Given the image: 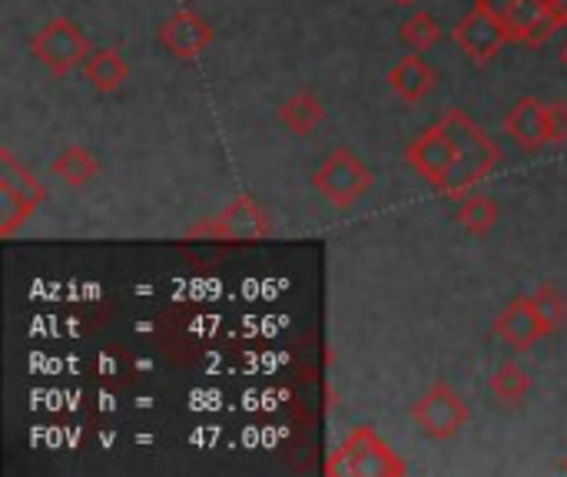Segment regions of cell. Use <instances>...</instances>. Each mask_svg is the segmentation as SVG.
I'll return each mask as SVG.
<instances>
[{
  "instance_id": "1",
  "label": "cell",
  "mask_w": 567,
  "mask_h": 477,
  "mask_svg": "<svg viewBox=\"0 0 567 477\" xmlns=\"http://www.w3.org/2000/svg\"><path fill=\"white\" fill-rule=\"evenodd\" d=\"M405 163L442 196L462 199L475 183L495 173L502 149L485 136L478 123L468 120L465 110H449L405 146Z\"/></svg>"
},
{
  "instance_id": "2",
  "label": "cell",
  "mask_w": 567,
  "mask_h": 477,
  "mask_svg": "<svg viewBox=\"0 0 567 477\" xmlns=\"http://www.w3.org/2000/svg\"><path fill=\"white\" fill-rule=\"evenodd\" d=\"M326 471L352 477H402L409 468L372 428H352Z\"/></svg>"
},
{
  "instance_id": "3",
  "label": "cell",
  "mask_w": 567,
  "mask_h": 477,
  "mask_svg": "<svg viewBox=\"0 0 567 477\" xmlns=\"http://www.w3.org/2000/svg\"><path fill=\"white\" fill-rule=\"evenodd\" d=\"M30 53L53 73V76H66L73 70H83L86 56H90V40L80 30V23H73L70 17H53L47 20L30 40H27Z\"/></svg>"
},
{
  "instance_id": "4",
  "label": "cell",
  "mask_w": 567,
  "mask_h": 477,
  "mask_svg": "<svg viewBox=\"0 0 567 477\" xmlns=\"http://www.w3.org/2000/svg\"><path fill=\"white\" fill-rule=\"evenodd\" d=\"M312 186L322 193L326 203H332L336 209L346 212V209H352L372 189V173H369V166L352 149L339 146L312 173Z\"/></svg>"
},
{
  "instance_id": "5",
  "label": "cell",
  "mask_w": 567,
  "mask_h": 477,
  "mask_svg": "<svg viewBox=\"0 0 567 477\" xmlns=\"http://www.w3.org/2000/svg\"><path fill=\"white\" fill-rule=\"evenodd\" d=\"M272 232L269 212L252 196H236L223 212L189 229L193 239H219V242H259Z\"/></svg>"
},
{
  "instance_id": "6",
  "label": "cell",
  "mask_w": 567,
  "mask_h": 477,
  "mask_svg": "<svg viewBox=\"0 0 567 477\" xmlns=\"http://www.w3.org/2000/svg\"><path fill=\"white\" fill-rule=\"evenodd\" d=\"M415 428L432 442H449L468 425V405L449 382H435L415 405H412Z\"/></svg>"
},
{
  "instance_id": "7",
  "label": "cell",
  "mask_w": 567,
  "mask_h": 477,
  "mask_svg": "<svg viewBox=\"0 0 567 477\" xmlns=\"http://www.w3.org/2000/svg\"><path fill=\"white\" fill-rule=\"evenodd\" d=\"M452 37H455L458 50H462L475 66L492 63V60L502 53V46L508 43L505 23H502L495 13H488L485 7H472V10L458 20V27L452 30Z\"/></svg>"
},
{
  "instance_id": "8",
  "label": "cell",
  "mask_w": 567,
  "mask_h": 477,
  "mask_svg": "<svg viewBox=\"0 0 567 477\" xmlns=\"http://www.w3.org/2000/svg\"><path fill=\"white\" fill-rule=\"evenodd\" d=\"M495 332H498V339H502L508 349H515V352H532L542 339L551 335L532 295L512 299V302L505 305V312L495 319Z\"/></svg>"
},
{
  "instance_id": "9",
  "label": "cell",
  "mask_w": 567,
  "mask_h": 477,
  "mask_svg": "<svg viewBox=\"0 0 567 477\" xmlns=\"http://www.w3.org/2000/svg\"><path fill=\"white\" fill-rule=\"evenodd\" d=\"M502 23H505L508 43H522V46H545L551 33L561 27L548 0H515L508 13L502 17Z\"/></svg>"
},
{
  "instance_id": "10",
  "label": "cell",
  "mask_w": 567,
  "mask_h": 477,
  "mask_svg": "<svg viewBox=\"0 0 567 477\" xmlns=\"http://www.w3.org/2000/svg\"><path fill=\"white\" fill-rule=\"evenodd\" d=\"M156 40L159 46H166L173 56L179 60H196L213 40H216V30L196 13V10H176L173 17H166L159 27H156Z\"/></svg>"
},
{
  "instance_id": "11",
  "label": "cell",
  "mask_w": 567,
  "mask_h": 477,
  "mask_svg": "<svg viewBox=\"0 0 567 477\" xmlns=\"http://www.w3.org/2000/svg\"><path fill=\"white\" fill-rule=\"evenodd\" d=\"M505 133L512 136V143L525 153H538L551 143L548 136V103L525 96L518 100L508 116H505Z\"/></svg>"
},
{
  "instance_id": "12",
  "label": "cell",
  "mask_w": 567,
  "mask_h": 477,
  "mask_svg": "<svg viewBox=\"0 0 567 477\" xmlns=\"http://www.w3.org/2000/svg\"><path fill=\"white\" fill-rule=\"evenodd\" d=\"M389 86H392V93L399 96V100H405V103H422L425 96H432L435 93V86H439V73H435V66L425 60V56H419L415 50L409 53V56H402L392 70H389Z\"/></svg>"
},
{
  "instance_id": "13",
  "label": "cell",
  "mask_w": 567,
  "mask_h": 477,
  "mask_svg": "<svg viewBox=\"0 0 567 477\" xmlns=\"http://www.w3.org/2000/svg\"><path fill=\"white\" fill-rule=\"evenodd\" d=\"M83 76H86V83H90L96 93H116V90L126 83L130 66H126V60H123L120 50L100 46V50H90V56H86V63H83Z\"/></svg>"
},
{
  "instance_id": "14",
  "label": "cell",
  "mask_w": 567,
  "mask_h": 477,
  "mask_svg": "<svg viewBox=\"0 0 567 477\" xmlns=\"http://www.w3.org/2000/svg\"><path fill=\"white\" fill-rule=\"evenodd\" d=\"M50 176H56L60 183H66L73 189H83L100 176V156L90 153L86 146H66L50 163Z\"/></svg>"
},
{
  "instance_id": "15",
  "label": "cell",
  "mask_w": 567,
  "mask_h": 477,
  "mask_svg": "<svg viewBox=\"0 0 567 477\" xmlns=\"http://www.w3.org/2000/svg\"><path fill=\"white\" fill-rule=\"evenodd\" d=\"M498 216H502L498 203L482 193H465L462 199H455V222L472 239H485L498 226Z\"/></svg>"
},
{
  "instance_id": "16",
  "label": "cell",
  "mask_w": 567,
  "mask_h": 477,
  "mask_svg": "<svg viewBox=\"0 0 567 477\" xmlns=\"http://www.w3.org/2000/svg\"><path fill=\"white\" fill-rule=\"evenodd\" d=\"M326 120V106L316 93L299 90L296 96H289L279 106V123L292 133V136H309L319 123Z\"/></svg>"
},
{
  "instance_id": "17",
  "label": "cell",
  "mask_w": 567,
  "mask_h": 477,
  "mask_svg": "<svg viewBox=\"0 0 567 477\" xmlns=\"http://www.w3.org/2000/svg\"><path fill=\"white\" fill-rule=\"evenodd\" d=\"M488 392L498 405L518 408L528 395H532V375L518 365V362H502L488 382Z\"/></svg>"
},
{
  "instance_id": "18",
  "label": "cell",
  "mask_w": 567,
  "mask_h": 477,
  "mask_svg": "<svg viewBox=\"0 0 567 477\" xmlns=\"http://www.w3.org/2000/svg\"><path fill=\"white\" fill-rule=\"evenodd\" d=\"M0 186L10 189V193H17V196L27 199L30 206H40V203L47 199L43 183H40L33 173H27V169L10 156V149H0Z\"/></svg>"
},
{
  "instance_id": "19",
  "label": "cell",
  "mask_w": 567,
  "mask_h": 477,
  "mask_svg": "<svg viewBox=\"0 0 567 477\" xmlns=\"http://www.w3.org/2000/svg\"><path fill=\"white\" fill-rule=\"evenodd\" d=\"M399 40H402L409 50L425 53V50H432V46L442 40V23H439L429 10H419V13H412V17L399 27Z\"/></svg>"
},
{
  "instance_id": "20",
  "label": "cell",
  "mask_w": 567,
  "mask_h": 477,
  "mask_svg": "<svg viewBox=\"0 0 567 477\" xmlns=\"http://www.w3.org/2000/svg\"><path fill=\"white\" fill-rule=\"evenodd\" d=\"M532 299H535V305H538V312H542V319H545L548 332H551V335H555V332H561V329L567 325L565 292H561L555 282H542V286L532 292Z\"/></svg>"
},
{
  "instance_id": "21",
  "label": "cell",
  "mask_w": 567,
  "mask_h": 477,
  "mask_svg": "<svg viewBox=\"0 0 567 477\" xmlns=\"http://www.w3.org/2000/svg\"><path fill=\"white\" fill-rule=\"evenodd\" d=\"M33 212H37V206H30L27 199H20L17 193L0 186V236H13Z\"/></svg>"
},
{
  "instance_id": "22",
  "label": "cell",
  "mask_w": 567,
  "mask_h": 477,
  "mask_svg": "<svg viewBox=\"0 0 567 477\" xmlns=\"http://www.w3.org/2000/svg\"><path fill=\"white\" fill-rule=\"evenodd\" d=\"M548 136L551 143H567V103L555 100L548 103Z\"/></svg>"
},
{
  "instance_id": "23",
  "label": "cell",
  "mask_w": 567,
  "mask_h": 477,
  "mask_svg": "<svg viewBox=\"0 0 567 477\" xmlns=\"http://www.w3.org/2000/svg\"><path fill=\"white\" fill-rule=\"evenodd\" d=\"M512 3H515V0H475V7H485V10H488V13H495L498 20L508 13V7H512Z\"/></svg>"
},
{
  "instance_id": "24",
  "label": "cell",
  "mask_w": 567,
  "mask_h": 477,
  "mask_svg": "<svg viewBox=\"0 0 567 477\" xmlns=\"http://www.w3.org/2000/svg\"><path fill=\"white\" fill-rule=\"evenodd\" d=\"M548 3H551L555 17L561 20V27H567V0H548Z\"/></svg>"
},
{
  "instance_id": "25",
  "label": "cell",
  "mask_w": 567,
  "mask_h": 477,
  "mask_svg": "<svg viewBox=\"0 0 567 477\" xmlns=\"http://www.w3.org/2000/svg\"><path fill=\"white\" fill-rule=\"evenodd\" d=\"M561 63H565V70H567V43L561 46Z\"/></svg>"
},
{
  "instance_id": "26",
  "label": "cell",
  "mask_w": 567,
  "mask_h": 477,
  "mask_svg": "<svg viewBox=\"0 0 567 477\" xmlns=\"http://www.w3.org/2000/svg\"><path fill=\"white\" fill-rule=\"evenodd\" d=\"M561 471H565V475H567V455H565V462H561Z\"/></svg>"
},
{
  "instance_id": "27",
  "label": "cell",
  "mask_w": 567,
  "mask_h": 477,
  "mask_svg": "<svg viewBox=\"0 0 567 477\" xmlns=\"http://www.w3.org/2000/svg\"><path fill=\"white\" fill-rule=\"evenodd\" d=\"M395 3H415V0H395Z\"/></svg>"
}]
</instances>
